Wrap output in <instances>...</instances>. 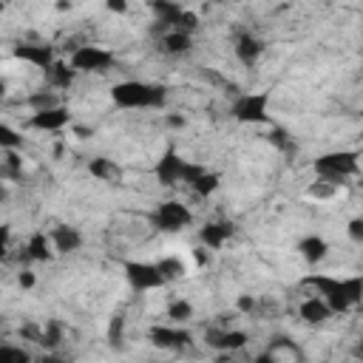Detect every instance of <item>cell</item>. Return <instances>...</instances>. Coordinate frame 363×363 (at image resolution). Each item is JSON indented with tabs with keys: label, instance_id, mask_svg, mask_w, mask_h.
<instances>
[{
	"label": "cell",
	"instance_id": "19",
	"mask_svg": "<svg viewBox=\"0 0 363 363\" xmlns=\"http://www.w3.org/2000/svg\"><path fill=\"white\" fill-rule=\"evenodd\" d=\"M298 255L306 261V264H320L326 255H329V241L318 233H309L298 241Z\"/></svg>",
	"mask_w": 363,
	"mask_h": 363
},
{
	"label": "cell",
	"instance_id": "14",
	"mask_svg": "<svg viewBox=\"0 0 363 363\" xmlns=\"http://www.w3.org/2000/svg\"><path fill=\"white\" fill-rule=\"evenodd\" d=\"M264 40L258 37V34H252V31H244V34H238L235 37V45H233V51H235V60L241 62V65H255L258 62V57L264 54Z\"/></svg>",
	"mask_w": 363,
	"mask_h": 363
},
{
	"label": "cell",
	"instance_id": "18",
	"mask_svg": "<svg viewBox=\"0 0 363 363\" xmlns=\"http://www.w3.org/2000/svg\"><path fill=\"white\" fill-rule=\"evenodd\" d=\"M77 71L71 68V62L68 60H57L48 71H45V85L51 88V91H68L74 82H77Z\"/></svg>",
	"mask_w": 363,
	"mask_h": 363
},
{
	"label": "cell",
	"instance_id": "38",
	"mask_svg": "<svg viewBox=\"0 0 363 363\" xmlns=\"http://www.w3.org/2000/svg\"><path fill=\"white\" fill-rule=\"evenodd\" d=\"M252 363H278V360H275L272 349H264V352H258V354L252 357Z\"/></svg>",
	"mask_w": 363,
	"mask_h": 363
},
{
	"label": "cell",
	"instance_id": "36",
	"mask_svg": "<svg viewBox=\"0 0 363 363\" xmlns=\"http://www.w3.org/2000/svg\"><path fill=\"white\" fill-rule=\"evenodd\" d=\"M255 309V298L252 295H241L238 298V312H252Z\"/></svg>",
	"mask_w": 363,
	"mask_h": 363
},
{
	"label": "cell",
	"instance_id": "13",
	"mask_svg": "<svg viewBox=\"0 0 363 363\" xmlns=\"http://www.w3.org/2000/svg\"><path fill=\"white\" fill-rule=\"evenodd\" d=\"M51 244H54V252L57 255H71V252H77L79 247H82V233L77 230V227H71V224H57V227H51Z\"/></svg>",
	"mask_w": 363,
	"mask_h": 363
},
{
	"label": "cell",
	"instance_id": "15",
	"mask_svg": "<svg viewBox=\"0 0 363 363\" xmlns=\"http://www.w3.org/2000/svg\"><path fill=\"white\" fill-rule=\"evenodd\" d=\"M233 233H235V227H233L230 221H207V224L199 230V241H201V247H207V250H221V247L233 238Z\"/></svg>",
	"mask_w": 363,
	"mask_h": 363
},
{
	"label": "cell",
	"instance_id": "9",
	"mask_svg": "<svg viewBox=\"0 0 363 363\" xmlns=\"http://www.w3.org/2000/svg\"><path fill=\"white\" fill-rule=\"evenodd\" d=\"M14 57L20 62L43 71V74L60 60L57 51H54V45H48V43H20V45H14Z\"/></svg>",
	"mask_w": 363,
	"mask_h": 363
},
{
	"label": "cell",
	"instance_id": "39",
	"mask_svg": "<svg viewBox=\"0 0 363 363\" xmlns=\"http://www.w3.org/2000/svg\"><path fill=\"white\" fill-rule=\"evenodd\" d=\"M167 122H170L173 128H184V119H182V116H167Z\"/></svg>",
	"mask_w": 363,
	"mask_h": 363
},
{
	"label": "cell",
	"instance_id": "22",
	"mask_svg": "<svg viewBox=\"0 0 363 363\" xmlns=\"http://www.w3.org/2000/svg\"><path fill=\"white\" fill-rule=\"evenodd\" d=\"M62 337H65V329H62L60 320H48L45 326H40V346L45 352H57L60 343H62Z\"/></svg>",
	"mask_w": 363,
	"mask_h": 363
},
{
	"label": "cell",
	"instance_id": "21",
	"mask_svg": "<svg viewBox=\"0 0 363 363\" xmlns=\"http://www.w3.org/2000/svg\"><path fill=\"white\" fill-rule=\"evenodd\" d=\"M88 173H91L94 179H99V182H116V179L122 176L119 164H116L113 159H108V156L91 159V162H88Z\"/></svg>",
	"mask_w": 363,
	"mask_h": 363
},
{
	"label": "cell",
	"instance_id": "32",
	"mask_svg": "<svg viewBox=\"0 0 363 363\" xmlns=\"http://www.w3.org/2000/svg\"><path fill=\"white\" fill-rule=\"evenodd\" d=\"M332 193H335V184L320 182V179H318V184L309 187V196H318V199H326V196H332Z\"/></svg>",
	"mask_w": 363,
	"mask_h": 363
},
{
	"label": "cell",
	"instance_id": "7",
	"mask_svg": "<svg viewBox=\"0 0 363 363\" xmlns=\"http://www.w3.org/2000/svg\"><path fill=\"white\" fill-rule=\"evenodd\" d=\"M147 218H150V227L159 230V233H179V230H184V227L193 224V210L187 204L170 199V201H159L150 210Z\"/></svg>",
	"mask_w": 363,
	"mask_h": 363
},
{
	"label": "cell",
	"instance_id": "35",
	"mask_svg": "<svg viewBox=\"0 0 363 363\" xmlns=\"http://www.w3.org/2000/svg\"><path fill=\"white\" fill-rule=\"evenodd\" d=\"M34 363H68V360L62 354H57V352H45V354L34 357Z\"/></svg>",
	"mask_w": 363,
	"mask_h": 363
},
{
	"label": "cell",
	"instance_id": "17",
	"mask_svg": "<svg viewBox=\"0 0 363 363\" xmlns=\"http://www.w3.org/2000/svg\"><path fill=\"white\" fill-rule=\"evenodd\" d=\"M332 315H335V312L329 309V303H326L320 295H306V298L301 301V306H298V318H301L303 323H312V326L326 323Z\"/></svg>",
	"mask_w": 363,
	"mask_h": 363
},
{
	"label": "cell",
	"instance_id": "24",
	"mask_svg": "<svg viewBox=\"0 0 363 363\" xmlns=\"http://www.w3.org/2000/svg\"><path fill=\"white\" fill-rule=\"evenodd\" d=\"M167 318H170L176 326H182L184 320L193 318V303H190L187 298H176V301L167 306Z\"/></svg>",
	"mask_w": 363,
	"mask_h": 363
},
{
	"label": "cell",
	"instance_id": "4",
	"mask_svg": "<svg viewBox=\"0 0 363 363\" xmlns=\"http://www.w3.org/2000/svg\"><path fill=\"white\" fill-rule=\"evenodd\" d=\"M312 167H315L320 182L340 184V182L360 173V159L354 150H329V153H320Z\"/></svg>",
	"mask_w": 363,
	"mask_h": 363
},
{
	"label": "cell",
	"instance_id": "6",
	"mask_svg": "<svg viewBox=\"0 0 363 363\" xmlns=\"http://www.w3.org/2000/svg\"><path fill=\"white\" fill-rule=\"evenodd\" d=\"M68 62H71V68L77 74H102V71H111L116 65V54L111 48L82 43V45H74L71 48Z\"/></svg>",
	"mask_w": 363,
	"mask_h": 363
},
{
	"label": "cell",
	"instance_id": "5",
	"mask_svg": "<svg viewBox=\"0 0 363 363\" xmlns=\"http://www.w3.org/2000/svg\"><path fill=\"white\" fill-rule=\"evenodd\" d=\"M269 91H247L238 94L230 105V116L241 125H267L269 122Z\"/></svg>",
	"mask_w": 363,
	"mask_h": 363
},
{
	"label": "cell",
	"instance_id": "28",
	"mask_svg": "<svg viewBox=\"0 0 363 363\" xmlns=\"http://www.w3.org/2000/svg\"><path fill=\"white\" fill-rule=\"evenodd\" d=\"M3 176H11V179L23 176V159L17 150H3Z\"/></svg>",
	"mask_w": 363,
	"mask_h": 363
},
{
	"label": "cell",
	"instance_id": "10",
	"mask_svg": "<svg viewBox=\"0 0 363 363\" xmlns=\"http://www.w3.org/2000/svg\"><path fill=\"white\" fill-rule=\"evenodd\" d=\"M26 125L31 130H43V133H60L71 125V111L65 105H57V108H45V111H34Z\"/></svg>",
	"mask_w": 363,
	"mask_h": 363
},
{
	"label": "cell",
	"instance_id": "42",
	"mask_svg": "<svg viewBox=\"0 0 363 363\" xmlns=\"http://www.w3.org/2000/svg\"><path fill=\"white\" fill-rule=\"evenodd\" d=\"M360 122H363V105H360Z\"/></svg>",
	"mask_w": 363,
	"mask_h": 363
},
{
	"label": "cell",
	"instance_id": "33",
	"mask_svg": "<svg viewBox=\"0 0 363 363\" xmlns=\"http://www.w3.org/2000/svg\"><path fill=\"white\" fill-rule=\"evenodd\" d=\"M34 284H37V275H34L31 269H23V272L17 275V286H20V289H31Z\"/></svg>",
	"mask_w": 363,
	"mask_h": 363
},
{
	"label": "cell",
	"instance_id": "8",
	"mask_svg": "<svg viewBox=\"0 0 363 363\" xmlns=\"http://www.w3.org/2000/svg\"><path fill=\"white\" fill-rule=\"evenodd\" d=\"M122 269H125V278H128L133 292H153V289H162L167 284L164 275L159 272V267L150 261H125Z\"/></svg>",
	"mask_w": 363,
	"mask_h": 363
},
{
	"label": "cell",
	"instance_id": "29",
	"mask_svg": "<svg viewBox=\"0 0 363 363\" xmlns=\"http://www.w3.org/2000/svg\"><path fill=\"white\" fill-rule=\"evenodd\" d=\"M156 267H159V272L164 275V281H176V278L184 275L182 258H162V261H156Z\"/></svg>",
	"mask_w": 363,
	"mask_h": 363
},
{
	"label": "cell",
	"instance_id": "3",
	"mask_svg": "<svg viewBox=\"0 0 363 363\" xmlns=\"http://www.w3.org/2000/svg\"><path fill=\"white\" fill-rule=\"evenodd\" d=\"M204 170H207L204 164L187 162V159L179 156L176 147H167V150L159 156V162H156V182L164 184V187H173V184H187V187H193L196 179H199Z\"/></svg>",
	"mask_w": 363,
	"mask_h": 363
},
{
	"label": "cell",
	"instance_id": "23",
	"mask_svg": "<svg viewBox=\"0 0 363 363\" xmlns=\"http://www.w3.org/2000/svg\"><path fill=\"white\" fill-rule=\"evenodd\" d=\"M0 363H34V354L23 346L14 343H3L0 346Z\"/></svg>",
	"mask_w": 363,
	"mask_h": 363
},
{
	"label": "cell",
	"instance_id": "31",
	"mask_svg": "<svg viewBox=\"0 0 363 363\" xmlns=\"http://www.w3.org/2000/svg\"><path fill=\"white\" fill-rule=\"evenodd\" d=\"M122 335H125V318H113L111 320V326H108V337H111V343H122Z\"/></svg>",
	"mask_w": 363,
	"mask_h": 363
},
{
	"label": "cell",
	"instance_id": "34",
	"mask_svg": "<svg viewBox=\"0 0 363 363\" xmlns=\"http://www.w3.org/2000/svg\"><path fill=\"white\" fill-rule=\"evenodd\" d=\"M210 252H213V250H207V247H199V250H193V258H196V264H199V267H207V264H210Z\"/></svg>",
	"mask_w": 363,
	"mask_h": 363
},
{
	"label": "cell",
	"instance_id": "37",
	"mask_svg": "<svg viewBox=\"0 0 363 363\" xmlns=\"http://www.w3.org/2000/svg\"><path fill=\"white\" fill-rule=\"evenodd\" d=\"M269 142H275L278 147H284V145H286V133H284L281 128H272V130H269Z\"/></svg>",
	"mask_w": 363,
	"mask_h": 363
},
{
	"label": "cell",
	"instance_id": "26",
	"mask_svg": "<svg viewBox=\"0 0 363 363\" xmlns=\"http://www.w3.org/2000/svg\"><path fill=\"white\" fill-rule=\"evenodd\" d=\"M218 184H221V182H218V173H210V170H204V173L196 179L193 190H196L199 196H204V199H207V196H213V193L218 190Z\"/></svg>",
	"mask_w": 363,
	"mask_h": 363
},
{
	"label": "cell",
	"instance_id": "25",
	"mask_svg": "<svg viewBox=\"0 0 363 363\" xmlns=\"http://www.w3.org/2000/svg\"><path fill=\"white\" fill-rule=\"evenodd\" d=\"M28 105H31V113L34 111H45V108H57V105H62L60 99H57V94L48 88H43V91H34L31 96H28Z\"/></svg>",
	"mask_w": 363,
	"mask_h": 363
},
{
	"label": "cell",
	"instance_id": "1",
	"mask_svg": "<svg viewBox=\"0 0 363 363\" xmlns=\"http://www.w3.org/2000/svg\"><path fill=\"white\" fill-rule=\"evenodd\" d=\"M306 284L320 295L335 315H346L354 306L363 303V275H329V272H312L306 275Z\"/></svg>",
	"mask_w": 363,
	"mask_h": 363
},
{
	"label": "cell",
	"instance_id": "27",
	"mask_svg": "<svg viewBox=\"0 0 363 363\" xmlns=\"http://www.w3.org/2000/svg\"><path fill=\"white\" fill-rule=\"evenodd\" d=\"M0 147L3 150H20L23 147V133L14 130L11 125H0Z\"/></svg>",
	"mask_w": 363,
	"mask_h": 363
},
{
	"label": "cell",
	"instance_id": "2",
	"mask_svg": "<svg viewBox=\"0 0 363 363\" xmlns=\"http://www.w3.org/2000/svg\"><path fill=\"white\" fill-rule=\"evenodd\" d=\"M111 102L119 111H159L167 105V88L147 79H122L113 82Z\"/></svg>",
	"mask_w": 363,
	"mask_h": 363
},
{
	"label": "cell",
	"instance_id": "11",
	"mask_svg": "<svg viewBox=\"0 0 363 363\" xmlns=\"http://www.w3.org/2000/svg\"><path fill=\"white\" fill-rule=\"evenodd\" d=\"M150 343L159 349H187L193 343V335L182 326H153L150 329Z\"/></svg>",
	"mask_w": 363,
	"mask_h": 363
},
{
	"label": "cell",
	"instance_id": "16",
	"mask_svg": "<svg viewBox=\"0 0 363 363\" xmlns=\"http://www.w3.org/2000/svg\"><path fill=\"white\" fill-rule=\"evenodd\" d=\"M26 261H51L57 252H54V244H51V235L37 230L28 235V241L23 244V252H20Z\"/></svg>",
	"mask_w": 363,
	"mask_h": 363
},
{
	"label": "cell",
	"instance_id": "41",
	"mask_svg": "<svg viewBox=\"0 0 363 363\" xmlns=\"http://www.w3.org/2000/svg\"><path fill=\"white\" fill-rule=\"evenodd\" d=\"M354 357H363V343H357V346H354Z\"/></svg>",
	"mask_w": 363,
	"mask_h": 363
},
{
	"label": "cell",
	"instance_id": "30",
	"mask_svg": "<svg viewBox=\"0 0 363 363\" xmlns=\"http://www.w3.org/2000/svg\"><path fill=\"white\" fill-rule=\"evenodd\" d=\"M346 235H349V241L363 244V216H357V218H352V221L346 224Z\"/></svg>",
	"mask_w": 363,
	"mask_h": 363
},
{
	"label": "cell",
	"instance_id": "40",
	"mask_svg": "<svg viewBox=\"0 0 363 363\" xmlns=\"http://www.w3.org/2000/svg\"><path fill=\"white\" fill-rule=\"evenodd\" d=\"M128 6L125 3H108V11H125Z\"/></svg>",
	"mask_w": 363,
	"mask_h": 363
},
{
	"label": "cell",
	"instance_id": "20",
	"mask_svg": "<svg viewBox=\"0 0 363 363\" xmlns=\"http://www.w3.org/2000/svg\"><path fill=\"white\" fill-rule=\"evenodd\" d=\"M190 48H193V34H190V31L173 28V31H164V34H162V51H164V54L182 57V54H187Z\"/></svg>",
	"mask_w": 363,
	"mask_h": 363
},
{
	"label": "cell",
	"instance_id": "12",
	"mask_svg": "<svg viewBox=\"0 0 363 363\" xmlns=\"http://www.w3.org/2000/svg\"><path fill=\"white\" fill-rule=\"evenodd\" d=\"M207 346L233 354V352H238V349L247 346V332H241V329H227V326L210 329V332H207Z\"/></svg>",
	"mask_w": 363,
	"mask_h": 363
}]
</instances>
